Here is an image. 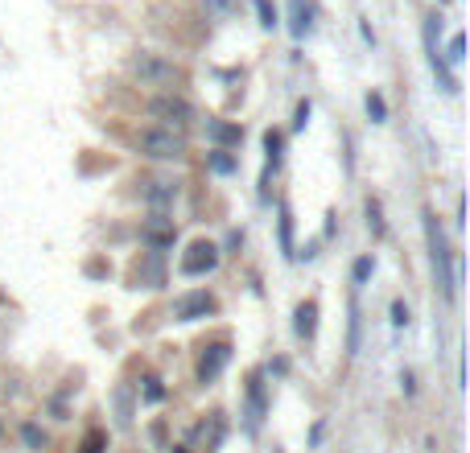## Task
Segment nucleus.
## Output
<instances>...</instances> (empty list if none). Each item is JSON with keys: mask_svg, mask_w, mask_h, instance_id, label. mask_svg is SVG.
I'll list each match as a JSON object with an SVG mask.
<instances>
[{"mask_svg": "<svg viewBox=\"0 0 470 453\" xmlns=\"http://www.w3.org/2000/svg\"><path fill=\"white\" fill-rule=\"evenodd\" d=\"M442 58H446V66H462V58H466V37L454 33V37H449V49L442 54Z\"/></svg>", "mask_w": 470, "mask_h": 453, "instance_id": "obj_21", "label": "nucleus"}, {"mask_svg": "<svg viewBox=\"0 0 470 453\" xmlns=\"http://www.w3.org/2000/svg\"><path fill=\"white\" fill-rule=\"evenodd\" d=\"M128 74L141 83V87H161V91H173V87H182V66L173 62V58H165V54H153V49H137V54H128Z\"/></svg>", "mask_w": 470, "mask_h": 453, "instance_id": "obj_2", "label": "nucleus"}, {"mask_svg": "<svg viewBox=\"0 0 470 453\" xmlns=\"http://www.w3.org/2000/svg\"><path fill=\"white\" fill-rule=\"evenodd\" d=\"M309 112H314V107H309V99H302V103H297V112H293V132H302V128L309 124Z\"/></svg>", "mask_w": 470, "mask_h": 453, "instance_id": "obj_28", "label": "nucleus"}, {"mask_svg": "<svg viewBox=\"0 0 470 453\" xmlns=\"http://www.w3.org/2000/svg\"><path fill=\"white\" fill-rule=\"evenodd\" d=\"M309 17H314V13H309L306 4H302V0H293V21H289V33H293V37H306L309 33Z\"/></svg>", "mask_w": 470, "mask_h": 453, "instance_id": "obj_18", "label": "nucleus"}, {"mask_svg": "<svg viewBox=\"0 0 470 453\" xmlns=\"http://www.w3.org/2000/svg\"><path fill=\"white\" fill-rule=\"evenodd\" d=\"M223 433H227V420H223V412H211V420H202L198 429H194V437H190L186 449H207L211 453L219 441H223Z\"/></svg>", "mask_w": 470, "mask_h": 453, "instance_id": "obj_9", "label": "nucleus"}, {"mask_svg": "<svg viewBox=\"0 0 470 453\" xmlns=\"http://www.w3.org/2000/svg\"><path fill=\"white\" fill-rule=\"evenodd\" d=\"M211 169H214V173H231V169H235V161L227 157V148H214V153H211Z\"/></svg>", "mask_w": 470, "mask_h": 453, "instance_id": "obj_25", "label": "nucleus"}, {"mask_svg": "<svg viewBox=\"0 0 470 453\" xmlns=\"http://www.w3.org/2000/svg\"><path fill=\"white\" fill-rule=\"evenodd\" d=\"M231 363V342L223 338V342H211V346H202V355H198V380L211 383L219 380V371Z\"/></svg>", "mask_w": 470, "mask_h": 453, "instance_id": "obj_8", "label": "nucleus"}, {"mask_svg": "<svg viewBox=\"0 0 470 453\" xmlns=\"http://www.w3.org/2000/svg\"><path fill=\"white\" fill-rule=\"evenodd\" d=\"M256 17H260V25H264V29H277V21H281L273 0H256Z\"/></svg>", "mask_w": 470, "mask_h": 453, "instance_id": "obj_22", "label": "nucleus"}, {"mask_svg": "<svg viewBox=\"0 0 470 453\" xmlns=\"http://www.w3.org/2000/svg\"><path fill=\"white\" fill-rule=\"evenodd\" d=\"M363 211H367V231H372L376 239L388 235V227H384V211H379V198H367V206H363Z\"/></svg>", "mask_w": 470, "mask_h": 453, "instance_id": "obj_19", "label": "nucleus"}, {"mask_svg": "<svg viewBox=\"0 0 470 453\" xmlns=\"http://www.w3.org/2000/svg\"><path fill=\"white\" fill-rule=\"evenodd\" d=\"M21 437H25V445H29V449H42V445H46V433L38 429V425H25Z\"/></svg>", "mask_w": 470, "mask_h": 453, "instance_id": "obj_26", "label": "nucleus"}, {"mask_svg": "<svg viewBox=\"0 0 470 453\" xmlns=\"http://www.w3.org/2000/svg\"><path fill=\"white\" fill-rule=\"evenodd\" d=\"M141 239L153 247V252H161V247H173V218H165V215H153V223L141 231Z\"/></svg>", "mask_w": 470, "mask_h": 453, "instance_id": "obj_10", "label": "nucleus"}, {"mask_svg": "<svg viewBox=\"0 0 470 453\" xmlns=\"http://www.w3.org/2000/svg\"><path fill=\"white\" fill-rule=\"evenodd\" d=\"M372 272H376V260H372V256H359V260H355V272H351L355 293H359V288H363L367 281H372Z\"/></svg>", "mask_w": 470, "mask_h": 453, "instance_id": "obj_20", "label": "nucleus"}, {"mask_svg": "<svg viewBox=\"0 0 470 453\" xmlns=\"http://www.w3.org/2000/svg\"><path fill=\"white\" fill-rule=\"evenodd\" d=\"M137 281H149V288H161L165 285V272H161V256L149 252L144 264H137Z\"/></svg>", "mask_w": 470, "mask_h": 453, "instance_id": "obj_16", "label": "nucleus"}, {"mask_svg": "<svg viewBox=\"0 0 470 453\" xmlns=\"http://www.w3.org/2000/svg\"><path fill=\"white\" fill-rule=\"evenodd\" d=\"M103 441H108L103 429H91L87 433V441H83V453H103Z\"/></svg>", "mask_w": 470, "mask_h": 453, "instance_id": "obj_27", "label": "nucleus"}, {"mask_svg": "<svg viewBox=\"0 0 470 453\" xmlns=\"http://www.w3.org/2000/svg\"><path fill=\"white\" fill-rule=\"evenodd\" d=\"M264 153H268V161H264V182H260V198H268V194H264V186H268V173L281 165V157H285V132L268 128V132H264Z\"/></svg>", "mask_w": 470, "mask_h": 453, "instance_id": "obj_11", "label": "nucleus"}, {"mask_svg": "<svg viewBox=\"0 0 470 453\" xmlns=\"http://www.w3.org/2000/svg\"><path fill=\"white\" fill-rule=\"evenodd\" d=\"M207 141L227 148V144H239L243 141V128L239 124H227V119H207Z\"/></svg>", "mask_w": 470, "mask_h": 453, "instance_id": "obj_13", "label": "nucleus"}, {"mask_svg": "<svg viewBox=\"0 0 470 453\" xmlns=\"http://www.w3.org/2000/svg\"><path fill=\"white\" fill-rule=\"evenodd\" d=\"M264 380L260 375H252L248 380V433H256L260 429V420H264Z\"/></svg>", "mask_w": 470, "mask_h": 453, "instance_id": "obj_12", "label": "nucleus"}, {"mask_svg": "<svg viewBox=\"0 0 470 453\" xmlns=\"http://www.w3.org/2000/svg\"><path fill=\"white\" fill-rule=\"evenodd\" d=\"M293 330H297V338H314L318 334V301H302L297 305V313H293Z\"/></svg>", "mask_w": 470, "mask_h": 453, "instance_id": "obj_14", "label": "nucleus"}, {"mask_svg": "<svg viewBox=\"0 0 470 453\" xmlns=\"http://www.w3.org/2000/svg\"><path fill=\"white\" fill-rule=\"evenodd\" d=\"M165 396V387H161V380L157 375H144V387H141V400H149V404H157Z\"/></svg>", "mask_w": 470, "mask_h": 453, "instance_id": "obj_24", "label": "nucleus"}, {"mask_svg": "<svg viewBox=\"0 0 470 453\" xmlns=\"http://www.w3.org/2000/svg\"><path fill=\"white\" fill-rule=\"evenodd\" d=\"M359 330H363V313H359V293H351V330H347V355H359Z\"/></svg>", "mask_w": 470, "mask_h": 453, "instance_id": "obj_17", "label": "nucleus"}, {"mask_svg": "<svg viewBox=\"0 0 470 453\" xmlns=\"http://www.w3.org/2000/svg\"><path fill=\"white\" fill-rule=\"evenodd\" d=\"M367 116L376 119V124H384V119H388V103H384V95H379V91H367Z\"/></svg>", "mask_w": 470, "mask_h": 453, "instance_id": "obj_23", "label": "nucleus"}, {"mask_svg": "<svg viewBox=\"0 0 470 453\" xmlns=\"http://www.w3.org/2000/svg\"><path fill=\"white\" fill-rule=\"evenodd\" d=\"M214 313H219V297L207 293V288L173 297V322H202V317H214Z\"/></svg>", "mask_w": 470, "mask_h": 453, "instance_id": "obj_5", "label": "nucleus"}, {"mask_svg": "<svg viewBox=\"0 0 470 453\" xmlns=\"http://www.w3.org/2000/svg\"><path fill=\"white\" fill-rule=\"evenodd\" d=\"M277 218H281V256L285 260H297V247H293V211H289V202L277 206Z\"/></svg>", "mask_w": 470, "mask_h": 453, "instance_id": "obj_15", "label": "nucleus"}, {"mask_svg": "<svg viewBox=\"0 0 470 453\" xmlns=\"http://www.w3.org/2000/svg\"><path fill=\"white\" fill-rule=\"evenodd\" d=\"M425 243H429V264H433V281L442 288L446 301H458V276H454V252L446 243V231L433 211H425Z\"/></svg>", "mask_w": 470, "mask_h": 453, "instance_id": "obj_1", "label": "nucleus"}, {"mask_svg": "<svg viewBox=\"0 0 470 453\" xmlns=\"http://www.w3.org/2000/svg\"><path fill=\"white\" fill-rule=\"evenodd\" d=\"M392 326H396V330L408 326V305H404V301H392Z\"/></svg>", "mask_w": 470, "mask_h": 453, "instance_id": "obj_29", "label": "nucleus"}, {"mask_svg": "<svg viewBox=\"0 0 470 453\" xmlns=\"http://www.w3.org/2000/svg\"><path fill=\"white\" fill-rule=\"evenodd\" d=\"M137 194H141V202L153 215H169V206H173V198H178V182H173V177H141V182H137Z\"/></svg>", "mask_w": 470, "mask_h": 453, "instance_id": "obj_6", "label": "nucleus"}, {"mask_svg": "<svg viewBox=\"0 0 470 453\" xmlns=\"http://www.w3.org/2000/svg\"><path fill=\"white\" fill-rule=\"evenodd\" d=\"M214 264H219V247H214L211 239H198V243H190L186 256H182V276H207L214 272Z\"/></svg>", "mask_w": 470, "mask_h": 453, "instance_id": "obj_7", "label": "nucleus"}, {"mask_svg": "<svg viewBox=\"0 0 470 453\" xmlns=\"http://www.w3.org/2000/svg\"><path fill=\"white\" fill-rule=\"evenodd\" d=\"M149 116L161 119V128H169V132H186L190 124L198 119V112H194V103H190L186 95H173V91H161V95L149 103Z\"/></svg>", "mask_w": 470, "mask_h": 453, "instance_id": "obj_3", "label": "nucleus"}, {"mask_svg": "<svg viewBox=\"0 0 470 453\" xmlns=\"http://www.w3.org/2000/svg\"><path fill=\"white\" fill-rule=\"evenodd\" d=\"M400 383H404V396H413V392H417V383H413V371H400Z\"/></svg>", "mask_w": 470, "mask_h": 453, "instance_id": "obj_30", "label": "nucleus"}, {"mask_svg": "<svg viewBox=\"0 0 470 453\" xmlns=\"http://www.w3.org/2000/svg\"><path fill=\"white\" fill-rule=\"evenodd\" d=\"M137 148L153 161H182L186 157V136L169 132V128H144V132H137Z\"/></svg>", "mask_w": 470, "mask_h": 453, "instance_id": "obj_4", "label": "nucleus"}]
</instances>
